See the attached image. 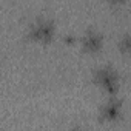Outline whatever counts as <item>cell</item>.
I'll list each match as a JSON object with an SVG mask.
<instances>
[{"label":"cell","mask_w":131,"mask_h":131,"mask_svg":"<svg viewBox=\"0 0 131 131\" xmlns=\"http://www.w3.org/2000/svg\"><path fill=\"white\" fill-rule=\"evenodd\" d=\"M96 79H97V83L103 90H108V91H114L117 83H119V76H117V73L111 67L99 68L96 71Z\"/></svg>","instance_id":"obj_1"},{"label":"cell","mask_w":131,"mask_h":131,"mask_svg":"<svg viewBox=\"0 0 131 131\" xmlns=\"http://www.w3.org/2000/svg\"><path fill=\"white\" fill-rule=\"evenodd\" d=\"M100 113H102V116H103L105 119H108V120L117 119V117L120 116V113H122V103H120V100H119V102H117L116 99L106 100L105 105L102 106Z\"/></svg>","instance_id":"obj_2"},{"label":"cell","mask_w":131,"mask_h":131,"mask_svg":"<svg viewBox=\"0 0 131 131\" xmlns=\"http://www.w3.org/2000/svg\"><path fill=\"white\" fill-rule=\"evenodd\" d=\"M52 31H54V26L46 19H42L37 23H34V36H36V39L46 40V39H49L52 36Z\"/></svg>","instance_id":"obj_3"},{"label":"cell","mask_w":131,"mask_h":131,"mask_svg":"<svg viewBox=\"0 0 131 131\" xmlns=\"http://www.w3.org/2000/svg\"><path fill=\"white\" fill-rule=\"evenodd\" d=\"M102 42H103L102 34L97 32L96 29L88 31V32L85 34V37H83V45H85V48H86L88 51H97V49L102 46Z\"/></svg>","instance_id":"obj_4"},{"label":"cell","mask_w":131,"mask_h":131,"mask_svg":"<svg viewBox=\"0 0 131 131\" xmlns=\"http://www.w3.org/2000/svg\"><path fill=\"white\" fill-rule=\"evenodd\" d=\"M74 131H80V129H74Z\"/></svg>","instance_id":"obj_5"}]
</instances>
